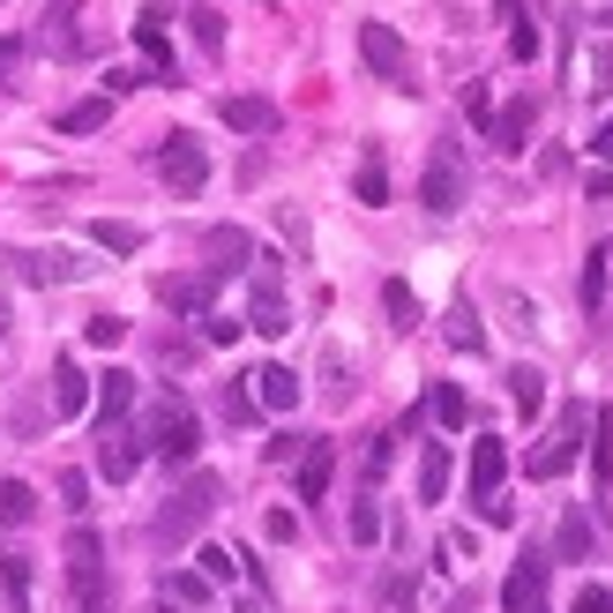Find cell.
<instances>
[{"mask_svg": "<svg viewBox=\"0 0 613 613\" xmlns=\"http://www.w3.org/2000/svg\"><path fill=\"white\" fill-rule=\"evenodd\" d=\"M493 15L501 23H524V0H493Z\"/></svg>", "mask_w": 613, "mask_h": 613, "instance_id": "obj_53", "label": "cell"}, {"mask_svg": "<svg viewBox=\"0 0 613 613\" xmlns=\"http://www.w3.org/2000/svg\"><path fill=\"white\" fill-rule=\"evenodd\" d=\"M538 613H546V606H538Z\"/></svg>", "mask_w": 613, "mask_h": 613, "instance_id": "obj_56", "label": "cell"}, {"mask_svg": "<svg viewBox=\"0 0 613 613\" xmlns=\"http://www.w3.org/2000/svg\"><path fill=\"white\" fill-rule=\"evenodd\" d=\"M591 479H599V487H613V411H599V419H591Z\"/></svg>", "mask_w": 613, "mask_h": 613, "instance_id": "obj_29", "label": "cell"}, {"mask_svg": "<svg viewBox=\"0 0 613 613\" xmlns=\"http://www.w3.org/2000/svg\"><path fill=\"white\" fill-rule=\"evenodd\" d=\"M606 262H613L606 247L583 254V285H576V292H583V315H599V299H606Z\"/></svg>", "mask_w": 613, "mask_h": 613, "instance_id": "obj_31", "label": "cell"}, {"mask_svg": "<svg viewBox=\"0 0 613 613\" xmlns=\"http://www.w3.org/2000/svg\"><path fill=\"white\" fill-rule=\"evenodd\" d=\"M203 270H217V277H232V270H247L254 262V240H247L240 225H209V240H203Z\"/></svg>", "mask_w": 613, "mask_h": 613, "instance_id": "obj_15", "label": "cell"}, {"mask_svg": "<svg viewBox=\"0 0 613 613\" xmlns=\"http://www.w3.org/2000/svg\"><path fill=\"white\" fill-rule=\"evenodd\" d=\"M599 23H613V8H606V15H599Z\"/></svg>", "mask_w": 613, "mask_h": 613, "instance_id": "obj_55", "label": "cell"}, {"mask_svg": "<svg viewBox=\"0 0 613 613\" xmlns=\"http://www.w3.org/2000/svg\"><path fill=\"white\" fill-rule=\"evenodd\" d=\"M464 113H472L479 127H493V98H487V82H472V90H464Z\"/></svg>", "mask_w": 613, "mask_h": 613, "instance_id": "obj_45", "label": "cell"}, {"mask_svg": "<svg viewBox=\"0 0 613 613\" xmlns=\"http://www.w3.org/2000/svg\"><path fill=\"white\" fill-rule=\"evenodd\" d=\"M127 411H135V374H98V434L105 427H127Z\"/></svg>", "mask_w": 613, "mask_h": 613, "instance_id": "obj_19", "label": "cell"}, {"mask_svg": "<svg viewBox=\"0 0 613 613\" xmlns=\"http://www.w3.org/2000/svg\"><path fill=\"white\" fill-rule=\"evenodd\" d=\"M31 509H38L31 479H0V532H23V524H31Z\"/></svg>", "mask_w": 613, "mask_h": 613, "instance_id": "obj_25", "label": "cell"}, {"mask_svg": "<svg viewBox=\"0 0 613 613\" xmlns=\"http://www.w3.org/2000/svg\"><path fill=\"white\" fill-rule=\"evenodd\" d=\"M591 195H599V203H613V172H591Z\"/></svg>", "mask_w": 613, "mask_h": 613, "instance_id": "obj_54", "label": "cell"}, {"mask_svg": "<svg viewBox=\"0 0 613 613\" xmlns=\"http://www.w3.org/2000/svg\"><path fill=\"white\" fill-rule=\"evenodd\" d=\"M344 532H352V546H374V538H382V509H374V493H367V501H352Z\"/></svg>", "mask_w": 613, "mask_h": 613, "instance_id": "obj_37", "label": "cell"}, {"mask_svg": "<svg viewBox=\"0 0 613 613\" xmlns=\"http://www.w3.org/2000/svg\"><path fill=\"white\" fill-rule=\"evenodd\" d=\"M90 411V374H82V360H60L53 367V419H82Z\"/></svg>", "mask_w": 613, "mask_h": 613, "instance_id": "obj_18", "label": "cell"}, {"mask_svg": "<svg viewBox=\"0 0 613 613\" xmlns=\"http://www.w3.org/2000/svg\"><path fill=\"white\" fill-rule=\"evenodd\" d=\"M450 344H456V352H479V344H487V329H479V315H472V299H456V307H450Z\"/></svg>", "mask_w": 613, "mask_h": 613, "instance_id": "obj_34", "label": "cell"}, {"mask_svg": "<svg viewBox=\"0 0 613 613\" xmlns=\"http://www.w3.org/2000/svg\"><path fill=\"white\" fill-rule=\"evenodd\" d=\"M135 45H143V60H150V68L172 82V45H164V8H158V0L143 8V23H135Z\"/></svg>", "mask_w": 613, "mask_h": 613, "instance_id": "obj_21", "label": "cell"}, {"mask_svg": "<svg viewBox=\"0 0 613 613\" xmlns=\"http://www.w3.org/2000/svg\"><path fill=\"white\" fill-rule=\"evenodd\" d=\"M591 90H599V98L613 90V38L599 45V53H591Z\"/></svg>", "mask_w": 613, "mask_h": 613, "instance_id": "obj_44", "label": "cell"}, {"mask_svg": "<svg viewBox=\"0 0 613 613\" xmlns=\"http://www.w3.org/2000/svg\"><path fill=\"white\" fill-rule=\"evenodd\" d=\"M591 158H606V164H613V113L599 121V135H591Z\"/></svg>", "mask_w": 613, "mask_h": 613, "instance_id": "obj_51", "label": "cell"}, {"mask_svg": "<svg viewBox=\"0 0 613 613\" xmlns=\"http://www.w3.org/2000/svg\"><path fill=\"white\" fill-rule=\"evenodd\" d=\"M105 121H113V98H82V105L60 113V135H98Z\"/></svg>", "mask_w": 613, "mask_h": 613, "instance_id": "obj_27", "label": "cell"}, {"mask_svg": "<svg viewBox=\"0 0 613 613\" xmlns=\"http://www.w3.org/2000/svg\"><path fill=\"white\" fill-rule=\"evenodd\" d=\"M68 583H76L82 613H105V538L90 532V524L68 532Z\"/></svg>", "mask_w": 613, "mask_h": 613, "instance_id": "obj_4", "label": "cell"}, {"mask_svg": "<svg viewBox=\"0 0 613 613\" xmlns=\"http://www.w3.org/2000/svg\"><path fill=\"white\" fill-rule=\"evenodd\" d=\"M419 203L434 209V217L464 209V150H456V143H434V158L419 172Z\"/></svg>", "mask_w": 613, "mask_h": 613, "instance_id": "obj_7", "label": "cell"}, {"mask_svg": "<svg viewBox=\"0 0 613 613\" xmlns=\"http://www.w3.org/2000/svg\"><path fill=\"white\" fill-rule=\"evenodd\" d=\"M247 382H254V389H247V397H254V411H292V405H299V374L277 367V360H270V367H254Z\"/></svg>", "mask_w": 613, "mask_h": 613, "instance_id": "obj_16", "label": "cell"}, {"mask_svg": "<svg viewBox=\"0 0 613 613\" xmlns=\"http://www.w3.org/2000/svg\"><path fill=\"white\" fill-rule=\"evenodd\" d=\"M90 240L105 247V254H135V247H143V232H135V225H121V217H98V225H90Z\"/></svg>", "mask_w": 613, "mask_h": 613, "instance_id": "obj_35", "label": "cell"}, {"mask_svg": "<svg viewBox=\"0 0 613 613\" xmlns=\"http://www.w3.org/2000/svg\"><path fill=\"white\" fill-rule=\"evenodd\" d=\"M479 516H487V524H509V516H516V501H501V493H487V501H479Z\"/></svg>", "mask_w": 613, "mask_h": 613, "instance_id": "obj_50", "label": "cell"}, {"mask_svg": "<svg viewBox=\"0 0 613 613\" xmlns=\"http://www.w3.org/2000/svg\"><path fill=\"white\" fill-rule=\"evenodd\" d=\"M8 270H15L23 285H76L90 262H82V254H60V247H15Z\"/></svg>", "mask_w": 613, "mask_h": 613, "instance_id": "obj_9", "label": "cell"}, {"mask_svg": "<svg viewBox=\"0 0 613 613\" xmlns=\"http://www.w3.org/2000/svg\"><path fill=\"white\" fill-rule=\"evenodd\" d=\"M0 591H8V613H31V554H0Z\"/></svg>", "mask_w": 613, "mask_h": 613, "instance_id": "obj_24", "label": "cell"}, {"mask_svg": "<svg viewBox=\"0 0 613 613\" xmlns=\"http://www.w3.org/2000/svg\"><path fill=\"white\" fill-rule=\"evenodd\" d=\"M299 450H307V434H277V442H270V464H299Z\"/></svg>", "mask_w": 613, "mask_h": 613, "instance_id": "obj_46", "label": "cell"}, {"mask_svg": "<svg viewBox=\"0 0 613 613\" xmlns=\"http://www.w3.org/2000/svg\"><path fill=\"white\" fill-rule=\"evenodd\" d=\"M150 164H158V180L172 188V195H203V188H209V150L188 135V127H180V135H164Z\"/></svg>", "mask_w": 613, "mask_h": 613, "instance_id": "obj_5", "label": "cell"}, {"mask_svg": "<svg viewBox=\"0 0 613 613\" xmlns=\"http://www.w3.org/2000/svg\"><path fill=\"white\" fill-rule=\"evenodd\" d=\"M591 419H599L591 405H569L561 419H554V434H546V442L524 456V472H532V479H561L576 456H583V434H591Z\"/></svg>", "mask_w": 613, "mask_h": 613, "instance_id": "obj_3", "label": "cell"}, {"mask_svg": "<svg viewBox=\"0 0 613 613\" xmlns=\"http://www.w3.org/2000/svg\"><path fill=\"white\" fill-rule=\"evenodd\" d=\"M360 60H367L382 82H397V90H411V60H405V38L389 31V23H360Z\"/></svg>", "mask_w": 613, "mask_h": 613, "instance_id": "obj_10", "label": "cell"}, {"mask_svg": "<svg viewBox=\"0 0 613 613\" xmlns=\"http://www.w3.org/2000/svg\"><path fill=\"white\" fill-rule=\"evenodd\" d=\"M240 329H247V322H225V315H203V337H209V344H232Z\"/></svg>", "mask_w": 613, "mask_h": 613, "instance_id": "obj_48", "label": "cell"}, {"mask_svg": "<svg viewBox=\"0 0 613 613\" xmlns=\"http://www.w3.org/2000/svg\"><path fill=\"white\" fill-rule=\"evenodd\" d=\"M217 270H188V277H158V299L172 315H209V299H217Z\"/></svg>", "mask_w": 613, "mask_h": 613, "instance_id": "obj_13", "label": "cell"}, {"mask_svg": "<svg viewBox=\"0 0 613 613\" xmlns=\"http://www.w3.org/2000/svg\"><path fill=\"white\" fill-rule=\"evenodd\" d=\"M98 472H105L113 487H127V479L143 472V427H105V434H98Z\"/></svg>", "mask_w": 613, "mask_h": 613, "instance_id": "obj_12", "label": "cell"}, {"mask_svg": "<svg viewBox=\"0 0 613 613\" xmlns=\"http://www.w3.org/2000/svg\"><path fill=\"white\" fill-rule=\"evenodd\" d=\"M509 53H516V60H538V31H532V15H524V23H509Z\"/></svg>", "mask_w": 613, "mask_h": 613, "instance_id": "obj_41", "label": "cell"}, {"mask_svg": "<svg viewBox=\"0 0 613 613\" xmlns=\"http://www.w3.org/2000/svg\"><path fill=\"white\" fill-rule=\"evenodd\" d=\"M188 38L203 45L209 60H217V53H225V15H217V8H209V0H203V8H188Z\"/></svg>", "mask_w": 613, "mask_h": 613, "instance_id": "obj_28", "label": "cell"}, {"mask_svg": "<svg viewBox=\"0 0 613 613\" xmlns=\"http://www.w3.org/2000/svg\"><path fill=\"white\" fill-rule=\"evenodd\" d=\"M569 613H613V583H583Z\"/></svg>", "mask_w": 613, "mask_h": 613, "instance_id": "obj_40", "label": "cell"}, {"mask_svg": "<svg viewBox=\"0 0 613 613\" xmlns=\"http://www.w3.org/2000/svg\"><path fill=\"white\" fill-rule=\"evenodd\" d=\"M60 501H68V509H90V479H82V472H60Z\"/></svg>", "mask_w": 613, "mask_h": 613, "instance_id": "obj_43", "label": "cell"}, {"mask_svg": "<svg viewBox=\"0 0 613 613\" xmlns=\"http://www.w3.org/2000/svg\"><path fill=\"white\" fill-rule=\"evenodd\" d=\"M450 479H456V464L442 442H427L419 450V501H450Z\"/></svg>", "mask_w": 613, "mask_h": 613, "instance_id": "obj_22", "label": "cell"}, {"mask_svg": "<svg viewBox=\"0 0 613 613\" xmlns=\"http://www.w3.org/2000/svg\"><path fill=\"white\" fill-rule=\"evenodd\" d=\"M225 419L247 427V419H254V397H247V389H225Z\"/></svg>", "mask_w": 613, "mask_h": 613, "instance_id": "obj_47", "label": "cell"}, {"mask_svg": "<svg viewBox=\"0 0 613 613\" xmlns=\"http://www.w3.org/2000/svg\"><path fill=\"white\" fill-rule=\"evenodd\" d=\"M247 329H254V337H285V329H292L285 270H277V254H254V307H247Z\"/></svg>", "mask_w": 613, "mask_h": 613, "instance_id": "obj_6", "label": "cell"}, {"mask_svg": "<svg viewBox=\"0 0 613 613\" xmlns=\"http://www.w3.org/2000/svg\"><path fill=\"white\" fill-rule=\"evenodd\" d=\"M501 472H509V442H501V434H479V442H472V501L501 493Z\"/></svg>", "mask_w": 613, "mask_h": 613, "instance_id": "obj_17", "label": "cell"}, {"mask_svg": "<svg viewBox=\"0 0 613 613\" xmlns=\"http://www.w3.org/2000/svg\"><path fill=\"white\" fill-rule=\"evenodd\" d=\"M509 397H516V411L532 419V411L546 405V374H538V367H509Z\"/></svg>", "mask_w": 613, "mask_h": 613, "instance_id": "obj_32", "label": "cell"}, {"mask_svg": "<svg viewBox=\"0 0 613 613\" xmlns=\"http://www.w3.org/2000/svg\"><path fill=\"white\" fill-rule=\"evenodd\" d=\"M352 195H360L367 209L389 203V164H382V150H367V158H360V180H352Z\"/></svg>", "mask_w": 613, "mask_h": 613, "instance_id": "obj_26", "label": "cell"}, {"mask_svg": "<svg viewBox=\"0 0 613 613\" xmlns=\"http://www.w3.org/2000/svg\"><path fill=\"white\" fill-rule=\"evenodd\" d=\"M121 337H127V322H121V315H90V344H98V352H113Z\"/></svg>", "mask_w": 613, "mask_h": 613, "instance_id": "obj_39", "label": "cell"}, {"mask_svg": "<svg viewBox=\"0 0 613 613\" xmlns=\"http://www.w3.org/2000/svg\"><path fill=\"white\" fill-rule=\"evenodd\" d=\"M164 599H172L180 613H188V606H209V583H203L195 569H172V576H164Z\"/></svg>", "mask_w": 613, "mask_h": 613, "instance_id": "obj_33", "label": "cell"}, {"mask_svg": "<svg viewBox=\"0 0 613 613\" xmlns=\"http://www.w3.org/2000/svg\"><path fill=\"white\" fill-rule=\"evenodd\" d=\"M329 479H337V450H329V442H307V450H299V501H322Z\"/></svg>", "mask_w": 613, "mask_h": 613, "instance_id": "obj_20", "label": "cell"}, {"mask_svg": "<svg viewBox=\"0 0 613 613\" xmlns=\"http://www.w3.org/2000/svg\"><path fill=\"white\" fill-rule=\"evenodd\" d=\"M143 450H158V464H195V450H203L195 411L180 405V397H158L150 419H143Z\"/></svg>", "mask_w": 613, "mask_h": 613, "instance_id": "obj_2", "label": "cell"}, {"mask_svg": "<svg viewBox=\"0 0 613 613\" xmlns=\"http://www.w3.org/2000/svg\"><path fill=\"white\" fill-rule=\"evenodd\" d=\"M591 516H583V509H561V532H554V561H583V554H591Z\"/></svg>", "mask_w": 613, "mask_h": 613, "instance_id": "obj_23", "label": "cell"}, {"mask_svg": "<svg viewBox=\"0 0 613 613\" xmlns=\"http://www.w3.org/2000/svg\"><path fill=\"white\" fill-rule=\"evenodd\" d=\"M195 561H203V583H232V576H240V554H225V546H203V554H195Z\"/></svg>", "mask_w": 613, "mask_h": 613, "instance_id": "obj_38", "label": "cell"}, {"mask_svg": "<svg viewBox=\"0 0 613 613\" xmlns=\"http://www.w3.org/2000/svg\"><path fill=\"white\" fill-rule=\"evenodd\" d=\"M546 576H554V554L524 546L516 569H509V583H501V613H538L546 606Z\"/></svg>", "mask_w": 613, "mask_h": 613, "instance_id": "obj_8", "label": "cell"}, {"mask_svg": "<svg viewBox=\"0 0 613 613\" xmlns=\"http://www.w3.org/2000/svg\"><path fill=\"white\" fill-rule=\"evenodd\" d=\"M382 307H389V329H411V322H419V299H411L405 277H389V285H382Z\"/></svg>", "mask_w": 613, "mask_h": 613, "instance_id": "obj_36", "label": "cell"}, {"mask_svg": "<svg viewBox=\"0 0 613 613\" xmlns=\"http://www.w3.org/2000/svg\"><path fill=\"white\" fill-rule=\"evenodd\" d=\"M217 501H225V479H217V472H195V479H188V487H180V493L158 509V516H150V546H158V554L188 546V538H195L209 516H217Z\"/></svg>", "mask_w": 613, "mask_h": 613, "instance_id": "obj_1", "label": "cell"}, {"mask_svg": "<svg viewBox=\"0 0 613 613\" xmlns=\"http://www.w3.org/2000/svg\"><path fill=\"white\" fill-rule=\"evenodd\" d=\"M389 464H397V434H382V442L367 450V487L382 479V472H389Z\"/></svg>", "mask_w": 613, "mask_h": 613, "instance_id": "obj_42", "label": "cell"}, {"mask_svg": "<svg viewBox=\"0 0 613 613\" xmlns=\"http://www.w3.org/2000/svg\"><path fill=\"white\" fill-rule=\"evenodd\" d=\"M15 60H23V38H0V76H15Z\"/></svg>", "mask_w": 613, "mask_h": 613, "instance_id": "obj_52", "label": "cell"}, {"mask_svg": "<svg viewBox=\"0 0 613 613\" xmlns=\"http://www.w3.org/2000/svg\"><path fill=\"white\" fill-rule=\"evenodd\" d=\"M532 127H538V98H509V105H501V113H493V150H501V158H516V150H524V143H532Z\"/></svg>", "mask_w": 613, "mask_h": 613, "instance_id": "obj_14", "label": "cell"}, {"mask_svg": "<svg viewBox=\"0 0 613 613\" xmlns=\"http://www.w3.org/2000/svg\"><path fill=\"white\" fill-rule=\"evenodd\" d=\"M427 411H434L442 427H464V419H472V397H464L456 382H434V397H427Z\"/></svg>", "mask_w": 613, "mask_h": 613, "instance_id": "obj_30", "label": "cell"}, {"mask_svg": "<svg viewBox=\"0 0 613 613\" xmlns=\"http://www.w3.org/2000/svg\"><path fill=\"white\" fill-rule=\"evenodd\" d=\"M262 532H270V538H277V546H285V538L299 532V516H292V509H270V524H262Z\"/></svg>", "mask_w": 613, "mask_h": 613, "instance_id": "obj_49", "label": "cell"}, {"mask_svg": "<svg viewBox=\"0 0 613 613\" xmlns=\"http://www.w3.org/2000/svg\"><path fill=\"white\" fill-rule=\"evenodd\" d=\"M217 121L232 127V135H277V105L262 90H225L217 98Z\"/></svg>", "mask_w": 613, "mask_h": 613, "instance_id": "obj_11", "label": "cell"}]
</instances>
